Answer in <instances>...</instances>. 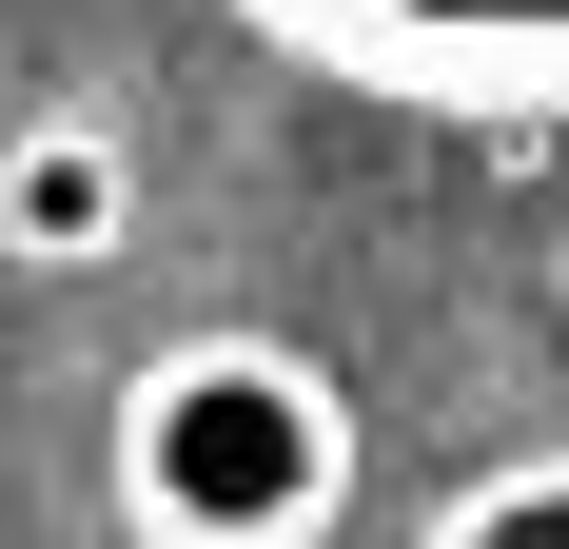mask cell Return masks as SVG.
I'll use <instances>...</instances> for the list:
<instances>
[{"instance_id":"6da1fadb","label":"cell","mask_w":569,"mask_h":549,"mask_svg":"<svg viewBox=\"0 0 569 549\" xmlns=\"http://www.w3.org/2000/svg\"><path fill=\"white\" fill-rule=\"evenodd\" d=\"M118 510L138 549H315L353 510V392L295 333H177L118 373Z\"/></svg>"},{"instance_id":"7a4b0ae2","label":"cell","mask_w":569,"mask_h":549,"mask_svg":"<svg viewBox=\"0 0 569 549\" xmlns=\"http://www.w3.org/2000/svg\"><path fill=\"white\" fill-rule=\"evenodd\" d=\"M256 20L412 99H569V0H256Z\"/></svg>"},{"instance_id":"3957f363","label":"cell","mask_w":569,"mask_h":549,"mask_svg":"<svg viewBox=\"0 0 569 549\" xmlns=\"http://www.w3.org/2000/svg\"><path fill=\"white\" fill-rule=\"evenodd\" d=\"M0 256L20 274H118L138 256V158H118V118H20V138H0Z\"/></svg>"},{"instance_id":"277c9868","label":"cell","mask_w":569,"mask_h":549,"mask_svg":"<svg viewBox=\"0 0 569 549\" xmlns=\"http://www.w3.org/2000/svg\"><path fill=\"white\" fill-rule=\"evenodd\" d=\"M432 549H569V451H530V471L452 491V510H432Z\"/></svg>"}]
</instances>
